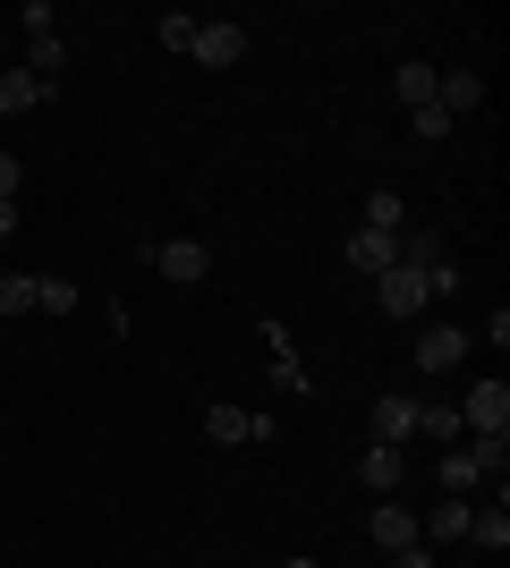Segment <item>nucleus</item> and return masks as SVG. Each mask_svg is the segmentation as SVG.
Segmentation results:
<instances>
[{
	"label": "nucleus",
	"instance_id": "1",
	"mask_svg": "<svg viewBox=\"0 0 510 568\" xmlns=\"http://www.w3.org/2000/svg\"><path fill=\"white\" fill-rule=\"evenodd\" d=\"M460 425H468V433H510V390H502V374L468 382V399H460Z\"/></svg>",
	"mask_w": 510,
	"mask_h": 568
},
{
	"label": "nucleus",
	"instance_id": "2",
	"mask_svg": "<svg viewBox=\"0 0 510 568\" xmlns=\"http://www.w3.org/2000/svg\"><path fill=\"white\" fill-rule=\"evenodd\" d=\"M153 272L179 281V288H196L204 272H213V246H204V237H162V246H153Z\"/></svg>",
	"mask_w": 510,
	"mask_h": 568
},
{
	"label": "nucleus",
	"instance_id": "3",
	"mask_svg": "<svg viewBox=\"0 0 510 568\" xmlns=\"http://www.w3.org/2000/svg\"><path fill=\"white\" fill-rule=\"evenodd\" d=\"M188 60H204V69H239V60H247V26L196 18V43H188Z\"/></svg>",
	"mask_w": 510,
	"mask_h": 568
},
{
	"label": "nucleus",
	"instance_id": "4",
	"mask_svg": "<svg viewBox=\"0 0 510 568\" xmlns=\"http://www.w3.org/2000/svg\"><path fill=\"white\" fill-rule=\"evenodd\" d=\"M374 306H383L391 323H417V314H426V272H409V263H391L383 281H374Z\"/></svg>",
	"mask_w": 510,
	"mask_h": 568
},
{
	"label": "nucleus",
	"instance_id": "5",
	"mask_svg": "<svg viewBox=\"0 0 510 568\" xmlns=\"http://www.w3.org/2000/svg\"><path fill=\"white\" fill-rule=\"evenodd\" d=\"M468 348H477V332H460V323H426V332H417V365H426V374H451Z\"/></svg>",
	"mask_w": 510,
	"mask_h": 568
},
{
	"label": "nucleus",
	"instance_id": "6",
	"mask_svg": "<svg viewBox=\"0 0 510 568\" xmlns=\"http://www.w3.org/2000/svg\"><path fill=\"white\" fill-rule=\"evenodd\" d=\"M434 111L451 119V128H460L468 111H486V77H477V69H442L434 77Z\"/></svg>",
	"mask_w": 510,
	"mask_h": 568
},
{
	"label": "nucleus",
	"instance_id": "7",
	"mask_svg": "<svg viewBox=\"0 0 510 568\" xmlns=\"http://www.w3.org/2000/svg\"><path fill=\"white\" fill-rule=\"evenodd\" d=\"M366 425H374V442H391V450H409V442H417V399H409V390H383Z\"/></svg>",
	"mask_w": 510,
	"mask_h": 568
},
{
	"label": "nucleus",
	"instance_id": "8",
	"mask_svg": "<svg viewBox=\"0 0 510 568\" xmlns=\"http://www.w3.org/2000/svg\"><path fill=\"white\" fill-rule=\"evenodd\" d=\"M366 535H374L383 551H400V544H426V535H417V509H409V500H374V518H366Z\"/></svg>",
	"mask_w": 510,
	"mask_h": 568
},
{
	"label": "nucleus",
	"instance_id": "9",
	"mask_svg": "<svg viewBox=\"0 0 510 568\" xmlns=\"http://www.w3.org/2000/svg\"><path fill=\"white\" fill-rule=\"evenodd\" d=\"M358 475H366V493H400V475H409V450H391V442H366Z\"/></svg>",
	"mask_w": 510,
	"mask_h": 568
},
{
	"label": "nucleus",
	"instance_id": "10",
	"mask_svg": "<svg viewBox=\"0 0 510 568\" xmlns=\"http://www.w3.org/2000/svg\"><path fill=\"white\" fill-rule=\"evenodd\" d=\"M349 263H358L366 281H383L391 263H400V237H391V230H358V237H349Z\"/></svg>",
	"mask_w": 510,
	"mask_h": 568
},
{
	"label": "nucleus",
	"instance_id": "11",
	"mask_svg": "<svg viewBox=\"0 0 510 568\" xmlns=\"http://www.w3.org/2000/svg\"><path fill=\"white\" fill-rule=\"evenodd\" d=\"M468 509H477V500H451V493H442L434 509H426L417 535H426V544H468Z\"/></svg>",
	"mask_w": 510,
	"mask_h": 568
},
{
	"label": "nucleus",
	"instance_id": "12",
	"mask_svg": "<svg viewBox=\"0 0 510 568\" xmlns=\"http://www.w3.org/2000/svg\"><path fill=\"white\" fill-rule=\"evenodd\" d=\"M43 102H51V85L34 69H0V111H9V119H18V111H43Z\"/></svg>",
	"mask_w": 510,
	"mask_h": 568
},
{
	"label": "nucleus",
	"instance_id": "13",
	"mask_svg": "<svg viewBox=\"0 0 510 568\" xmlns=\"http://www.w3.org/2000/svg\"><path fill=\"white\" fill-rule=\"evenodd\" d=\"M77 306H86V288L69 272H34V314H77Z\"/></svg>",
	"mask_w": 510,
	"mask_h": 568
},
{
	"label": "nucleus",
	"instance_id": "14",
	"mask_svg": "<svg viewBox=\"0 0 510 568\" xmlns=\"http://www.w3.org/2000/svg\"><path fill=\"white\" fill-rule=\"evenodd\" d=\"M468 544H477V551H510V509H502V493H493V509H468Z\"/></svg>",
	"mask_w": 510,
	"mask_h": 568
},
{
	"label": "nucleus",
	"instance_id": "15",
	"mask_svg": "<svg viewBox=\"0 0 510 568\" xmlns=\"http://www.w3.org/2000/svg\"><path fill=\"white\" fill-rule=\"evenodd\" d=\"M434 475H442V493H451V500H468V493H477V484H486V475H477V458H468V442H451Z\"/></svg>",
	"mask_w": 510,
	"mask_h": 568
},
{
	"label": "nucleus",
	"instance_id": "16",
	"mask_svg": "<svg viewBox=\"0 0 510 568\" xmlns=\"http://www.w3.org/2000/svg\"><path fill=\"white\" fill-rule=\"evenodd\" d=\"M417 433L434 442V450H451V442H468V425H460V407H426L417 399Z\"/></svg>",
	"mask_w": 510,
	"mask_h": 568
},
{
	"label": "nucleus",
	"instance_id": "17",
	"mask_svg": "<svg viewBox=\"0 0 510 568\" xmlns=\"http://www.w3.org/2000/svg\"><path fill=\"white\" fill-rule=\"evenodd\" d=\"M366 230H391V237L409 230V204H400V187H374V195H366Z\"/></svg>",
	"mask_w": 510,
	"mask_h": 568
},
{
	"label": "nucleus",
	"instance_id": "18",
	"mask_svg": "<svg viewBox=\"0 0 510 568\" xmlns=\"http://www.w3.org/2000/svg\"><path fill=\"white\" fill-rule=\"evenodd\" d=\"M434 77H442V69H426V60H400V77H391V85H400V102H409V111H426V102H434Z\"/></svg>",
	"mask_w": 510,
	"mask_h": 568
},
{
	"label": "nucleus",
	"instance_id": "19",
	"mask_svg": "<svg viewBox=\"0 0 510 568\" xmlns=\"http://www.w3.org/2000/svg\"><path fill=\"white\" fill-rule=\"evenodd\" d=\"M264 339H272V356H281V365H272V374L290 382L298 399H307V390H316V382H307V365H298V348H290V332H281V323H264Z\"/></svg>",
	"mask_w": 510,
	"mask_h": 568
},
{
	"label": "nucleus",
	"instance_id": "20",
	"mask_svg": "<svg viewBox=\"0 0 510 568\" xmlns=\"http://www.w3.org/2000/svg\"><path fill=\"white\" fill-rule=\"evenodd\" d=\"M468 458H477V475H493V484H502V467H510V433H468Z\"/></svg>",
	"mask_w": 510,
	"mask_h": 568
},
{
	"label": "nucleus",
	"instance_id": "21",
	"mask_svg": "<svg viewBox=\"0 0 510 568\" xmlns=\"http://www.w3.org/2000/svg\"><path fill=\"white\" fill-rule=\"evenodd\" d=\"M26 69L43 77V85H60V69H69V43H60V34H34V60H26Z\"/></svg>",
	"mask_w": 510,
	"mask_h": 568
},
{
	"label": "nucleus",
	"instance_id": "22",
	"mask_svg": "<svg viewBox=\"0 0 510 568\" xmlns=\"http://www.w3.org/2000/svg\"><path fill=\"white\" fill-rule=\"evenodd\" d=\"M0 314H34V272H0Z\"/></svg>",
	"mask_w": 510,
	"mask_h": 568
},
{
	"label": "nucleus",
	"instance_id": "23",
	"mask_svg": "<svg viewBox=\"0 0 510 568\" xmlns=\"http://www.w3.org/2000/svg\"><path fill=\"white\" fill-rule=\"evenodd\" d=\"M153 34H162V51H188V43H196V18H188V9H162V18H153Z\"/></svg>",
	"mask_w": 510,
	"mask_h": 568
},
{
	"label": "nucleus",
	"instance_id": "24",
	"mask_svg": "<svg viewBox=\"0 0 510 568\" xmlns=\"http://www.w3.org/2000/svg\"><path fill=\"white\" fill-rule=\"evenodd\" d=\"M409 128H417V144H442V136H451V119H442L434 102H426V111H409Z\"/></svg>",
	"mask_w": 510,
	"mask_h": 568
},
{
	"label": "nucleus",
	"instance_id": "25",
	"mask_svg": "<svg viewBox=\"0 0 510 568\" xmlns=\"http://www.w3.org/2000/svg\"><path fill=\"white\" fill-rule=\"evenodd\" d=\"M451 288H460V263H451V255L426 263V297H451Z\"/></svg>",
	"mask_w": 510,
	"mask_h": 568
},
{
	"label": "nucleus",
	"instance_id": "26",
	"mask_svg": "<svg viewBox=\"0 0 510 568\" xmlns=\"http://www.w3.org/2000/svg\"><path fill=\"white\" fill-rule=\"evenodd\" d=\"M18 26H26V34H60V18H51V0H26V18H18Z\"/></svg>",
	"mask_w": 510,
	"mask_h": 568
},
{
	"label": "nucleus",
	"instance_id": "27",
	"mask_svg": "<svg viewBox=\"0 0 510 568\" xmlns=\"http://www.w3.org/2000/svg\"><path fill=\"white\" fill-rule=\"evenodd\" d=\"M391 568H434V544H400V551H391Z\"/></svg>",
	"mask_w": 510,
	"mask_h": 568
},
{
	"label": "nucleus",
	"instance_id": "28",
	"mask_svg": "<svg viewBox=\"0 0 510 568\" xmlns=\"http://www.w3.org/2000/svg\"><path fill=\"white\" fill-rule=\"evenodd\" d=\"M0 204H18V153H0Z\"/></svg>",
	"mask_w": 510,
	"mask_h": 568
},
{
	"label": "nucleus",
	"instance_id": "29",
	"mask_svg": "<svg viewBox=\"0 0 510 568\" xmlns=\"http://www.w3.org/2000/svg\"><path fill=\"white\" fill-rule=\"evenodd\" d=\"M290 568H316V560H290Z\"/></svg>",
	"mask_w": 510,
	"mask_h": 568
}]
</instances>
